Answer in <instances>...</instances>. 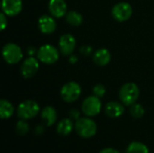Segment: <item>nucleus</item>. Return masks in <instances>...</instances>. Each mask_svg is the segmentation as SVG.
Listing matches in <instances>:
<instances>
[{"label":"nucleus","mask_w":154,"mask_h":153,"mask_svg":"<svg viewBox=\"0 0 154 153\" xmlns=\"http://www.w3.org/2000/svg\"><path fill=\"white\" fill-rule=\"evenodd\" d=\"M76 133L82 138L89 139L94 137L97 132V125L94 120L88 117H80L75 123Z\"/></svg>","instance_id":"obj_1"},{"label":"nucleus","mask_w":154,"mask_h":153,"mask_svg":"<svg viewBox=\"0 0 154 153\" xmlns=\"http://www.w3.org/2000/svg\"><path fill=\"white\" fill-rule=\"evenodd\" d=\"M139 95L140 90L138 86L132 82L123 85L119 90V98L125 106H132L136 103Z\"/></svg>","instance_id":"obj_2"},{"label":"nucleus","mask_w":154,"mask_h":153,"mask_svg":"<svg viewBox=\"0 0 154 153\" xmlns=\"http://www.w3.org/2000/svg\"><path fill=\"white\" fill-rule=\"evenodd\" d=\"M40 112V106L36 101L26 100L17 107V115L20 119L30 120L34 118Z\"/></svg>","instance_id":"obj_3"},{"label":"nucleus","mask_w":154,"mask_h":153,"mask_svg":"<svg viewBox=\"0 0 154 153\" xmlns=\"http://www.w3.org/2000/svg\"><path fill=\"white\" fill-rule=\"evenodd\" d=\"M81 95V87L73 81L68 82L62 86L60 89V96L63 101L67 103L75 102Z\"/></svg>","instance_id":"obj_4"},{"label":"nucleus","mask_w":154,"mask_h":153,"mask_svg":"<svg viewBox=\"0 0 154 153\" xmlns=\"http://www.w3.org/2000/svg\"><path fill=\"white\" fill-rule=\"evenodd\" d=\"M102 108V104L100 98L96 96H90L87 97L81 105V110L83 114L88 117H93L97 115Z\"/></svg>","instance_id":"obj_5"},{"label":"nucleus","mask_w":154,"mask_h":153,"mask_svg":"<svg viewBox=\"0 0 154 153\" xmlns=\"http://www.w3.org/2000/svg\"><path fill=\"white\" fill-rule=\"evenodd\" d=\"M4 60L8 64H16L23 58V52L21 48L15 43H7L2 50Z\"/></svg>","instance_id":"obj_6"},{"label":"nucleus","mask_w":154,"mask_h":153,"mask_svg":"<svg viewBox=\"0 0 154 153\" xmlns=\"http://www.w3.org/2000/svg\"><path fill=\"white\" fill-rule=\"evenodd\" d=\"M37 58L42 63L53 64L59 59V51L54 46L51 44H45L38 50Z\"/></svg>","instance_id":"obj_7"},{"label":"nucleus","mask_w":154,"mask_h":153,"mask_svg":"<svg viewBox=\"0 0 154 153\" xmlns=\"http://www.w3.org/2000/svg\"><path fill=\"white\" fill-rule=\"evenodd\" d=\"M133 14V8L129 3L120 2L116 4L112 9L113 17L118 22H125L130 19Z\"/></svg>","instance_id":"obj_8"},{"label":"nucleus","mask_w":154,"mask_h":153,"mask_svg":"<svg viewBox=\"0 0 154 153\" xmlns=\"http://www.w3.org/2000/svg\"><path fill=\"white\" fill-rule=\"evenodd\" d=\"M39 60L31 56L25 59L21 66V74L24 78H32L39 70Z\"/></svg>","instance_id":"obj_9"},{"label":"nucleus","mask_w":154,"mask_h":153,"mask_svg":"<svg viewBox=\"0 0 154 153\" xmlns=\"http://www.w3.org/2000/svg\"><path fill=\"white\" fill-rule=\"evenodd\" d=\"M77 45L76 39L69 33L63 34L59 40V48L63 55H71Z\"/></svg>","instance_id":"obj_10"},{"label":"nucleus","mask_w":154,"mask_h":153,"mask_svg":"<svg viewBox=\"0 0 154 153\" xmlns=\"http://www.w3.org/2000/svg\"><path fill=\"white\" fill-rule=\"evenodd\" d=\"M22 9V0H2V10L7 16L17 15L21 13Z\"/></svg>","instance_id":"obj_11"},{"label":"nucleus","mask_w":154,"mask_h":153,"mask_svg":"<svg viewBox=\"0 0 154 153\" xmlns=\"http://www.w3.org/2000/svg\"><path fill=\"white\" fill-rule=\"evenodd\" d=\"M38 26L42 33L51 34L55 32L57 24L53 17L47 14H43L38 20Z\"/></svg>","instance_id":"obj_12"},{"label":"nucleus","mask_w":154,"mask_h":153,"mask_svg":"<svg viewBox=\"0 0 154 153\" xmlns=\"http://www.w3.org/2000/svg\"><path fill=\"white\" fill-rule=\"evenodd\" d=\"M49 11L56 18H61L67 14V4L65 0H50Z\"/></svg>","instance_id":"obj_13"},{"label":"nucleus","mask_w":154,"mask_h":153,"mask_svg":"<svg viewBox=\"0 0 154 153\" xmlns=\"http://www.w3.org/2000/svg\"><path fill=\"white\" fill-rule=\"evenodd\" d=\"M105 112H106V115L110 118H118L124 114L125 107L123 104L119 102L111 101L106 104Z\"/></svg>","instance_id":"obj_14"},{"label":"nucleus","mask_w":154,"mask_h":153,"mask_svg":"<svg viewBox=\"0 0 154 153\" xmlns=\"http://www.w3.org/2000/svg\"><path fill=\"white\" fill-rule=\"evenodd\" d=\"M41 117L47 126H52L57 122L56 109L51 106H45L41 113Z\"/></svg>","instance_id":"obj_15"},{"label":"nucleus","mask_w":154,"mask_h":153,"mask_svg":"<svg viewBox=\"0 0 154 153\" xmlns=\"http://www.w3.org/2000/svg\"><path fill=\"white\" fill-rule=\"evenodd\" d=\"M74 128L75 125L73 124V120L70 118H64L58 123L56 131L61 136H68L71 133Z\"/></svg>","instance_id":"obj_16"},{"label":"nucleus","mask_w":154,"mask_h":153,"mask_svg":"<svg viewBox=\"0 0 154 153\" xmlns=\"http://www.w3.org/2000/svg\"><path fill=\"white\" fill-rule=\"evenodd\" d=\"M93 60L98 66H106L111 60V54L106 49H99L94 53Z\"/></svg>","instance_id":"obj_17"},{"label":"nucleus","mask_w":154,"mask_h":153,"mask_svg":"<svg viewBox=\"0 0 154 153\" xmlns=\"http://www.w3.org/2000/svg\"><path fill=\"white\" fill-rule=\"evenodd\" d=\"M14 113V106L7 100L2 99L0 101V116L2 119H8L13 116Z\"/></svg>","instance_id":"obj_18"},{"label":"nucleus","mask_w":154,"mask_h":153,"mask_svg":"<svg viewBox=\"0 0 154 153\" xmlns=\"http://www.w3.org/2000/svg\"><path fill=\"white\" fill-rule=\"evenodd\" d=\"M126 153H150L149 148L141 142H132L126 148Z\"/></svg>","instance_id":"obj_19"},{"label":"nucleus","mask_w":154,"mask_h":153,"mask_svg":"<svg viewBox=\"0 0 154 153\" xmlns=\"http://www.w3.org/2000/svg\"><path fill=\"white\" fill-rule=\"evenodd\" d=\"M66 21L69 25L79 26L83 22V17L79 13L76 11H70L66 14Z\"/></svg>","instance_id":"obj_20"},{"label":"nucleus","mask_w":154,"mask_h":153,"mask_svg":"<svg viewBox=\"0 0 154 153\" xmlns=\"http://www.w3.org/2000/svg\"><path fill=\"white\" fill-rule=\"evenodd\" d=\"M130 114H131V115H132L134 118H135V119H140V118H142V117L144 115V114H145V109H144V107H143L142 105L134 103V104L132 105L131 107H130Z\"/></svg>","instance_id":"obj_21"},{"label":"nucleus","mask_w":154,"mask_h":153,"mask_svg":"<svg viewBox=\"0 0 154 153\" xmlns=\"http://www.w3.org/2000/svg\"><path fill=\"white\" fill-rule=\"evenodd\" d=\"M29 124L28 123L25 121V120H23L21 119L20 121H18L16 123V125H15V132L18 135H21V136H23L25 135L28 132H29Z\"/></svg>","instance_id":"obj_22"},{"label":"nucleus","mask_w":154,"mask_h":153,"mask_svg":"<svg viewBox=\"0 0 154 153\" xmlns=\"http://www.w3.org/2000/svg\"><path fill=\"white\" fill-rule=\"evenodd\" d=\"M106 89L104 85L97 84V85H96L93 87V94H94V96H97L99 98L103 97L106 95Z\"/></svg>","instance_id":"obj_23"},{"label":"nucleus","mask_w":154,"mask_h":153,"mask_svg":"<svg viewBox=\"0 0 154 153\" xmlns=\"http://www.w3.org/2000/svg\"><path fill=\"white\" fill-rule=\"evenodd\" d=\"M69 118H70L71 120L77 121V120H79V119L80 118V113H79V111L77 110V109H71V110L69 111Z\"/></svg>","instance_id":"obj_24"},{"label":"nucleus","mask_w":154,"mask_h":153,"mask_svg":"<svg viewBox=\"0 0 154 153\" xmlns=\"http://www.w3.org/2000/svg\"><path fill=\"white\" fill-rule=\"evenodd\" d=\"M5 14L1 13L0 14V24H1V31H4L5 27L7 26V19L5 17Z\"/></svg>","instance_id":"obj_25"},{"label":"nucleus","mask_w":154,"mask_h":153,"mask_svg":"<svg viewBox=\"0 0 154 153\" xmlns=\"http://www.w3.org/2000/svg\"><path fill=\"white\" fill-rule=\"evenodd\" d=\"M80 52H81V54H83L85 56L89 55L92 52V48L89 45H83L80 48Z\"/></svg>","instance_id":"obj_26"},{"label":"nucleus","mask_w":154,"mask_h":153,"mask_svg":"<svg viewBox=\"0 0 154 153\" xmlns=\"http://www.w3.org/2000/svg\"><path fill=\"white\" fill-rule=\"evenodd\" d=\"M99 153H121L120 151H118L117 150L114 149V148H105L103 149L101 151H99Z\"/></svg>","instance_id":"obj_27"},{"label":"nucleus","mask_w":154,"mask_h":153,"mask_svg":"<svg viewBox=\"0 0 154 153\" xmlns=\"http://www.w3.org/2000/svg\"><path fill=\"white\" fill-rule=\"evenodd\" d=\"M43 131H44V129L42 128V125H39V126H37V127L35 128V133H36V134H38V135H41V134L43 133Z\"/></svg>","instance_id":"obj_28"},{"label":"nucleus","mask_w":154,"mask_h":153,"mask_svg":"<svg viewBox=\"0 0 154 153\" xmlns=\"http://www.w3.org/2000/svg\"><path fill=\"white\" fill-rule=\"evenodd\" d=\"M37 51L38 50H36V49L33 48V47H29V49H28V54L31 55V56H32L33 54H35Z\"/></svg>","instance_id":"obj_29"},{"label":"nucleus","mask_w":154,"mask_h":153,"mask_svg":"<svg viewBox=\"0 0 154 153\" xmlns=\"http://www.w3.org/2000/svg\"><path fill=\"white\" fill-rule=\"evenodd\" d=\"M77 61H78V58H77V56H75V55H71V56L69 57V62H70V63L74 64V63H76Z\"/></svg>","instance_id":"obj_30"}]
</instances>
